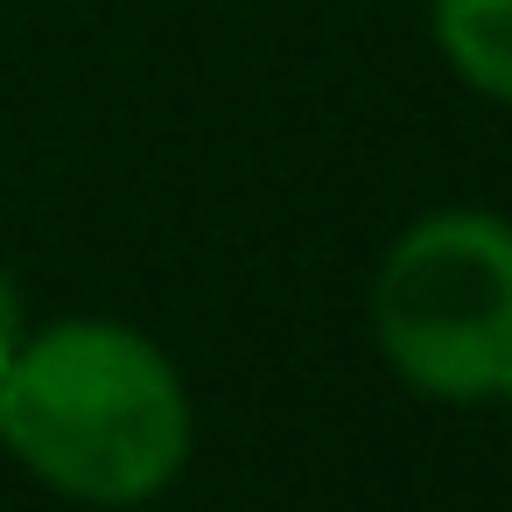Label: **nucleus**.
Segmentation results:
<instances>
[{
  "mask_svg": "<svg viewBox=\"0 0 512 512\" xmlns=\"http://www.w3.org/2000/svg\"><path fill=\"white\" fill-rule=\"evenodd\" d=\"M0 442L64 498L141 505L190 463V393L141 330L50 323L0 379Z\"/></svg>",
  "mask_w": 512,
  "mask_h": 512,
  "instance_id": "f257e3e1",
  "label": "nucleus"
},
{
  "mask_svg": "<svg viewBox=\"0 0 512 512\" xmlns=\"http://www.w3.org/2000/svg\"><path fill=\"white\" fill-rule=\"evenodd\" d=\"M386 365L435 400H512V225L435 211L393 239L372 281Z\"/></svg>",
  "mask_w": 512,
  "mask_h": 512,
  "instance_id": "f03ea898",
  "label": "nucleus"
},
{
  "mask_svg": "<svg viewBox=\"0 0 512 512\" xmlns=\"http://www.w3.org/2000/svg\"><path fill=\"white\" fill-rule=\"evenodd\" d=\"M428 8H435V43L456 64V78L512 106V0H428Z\"/></svg>",
  "mask_w": 512,
  "mask_h": 512,
  "instance_id": "7ed1b4c3",
  "label": "nucleus"
},
{
  "mask_svg": "<svg viewBox=\"0 0 512 512\" xmlns=\"http://www.w3.org/2000/svg\"><path fill=\"white\" fill-rule=\"evenodd\" d=\"M29 344V323H22V288H15V274L0 267V379H8V365H15V351Z\"/></svg>",
  "mask_w": 512,
  "mask_h": 512,
  "instance_id": "20e7f679",
  "label": "nucleus"
}]
</instances>
